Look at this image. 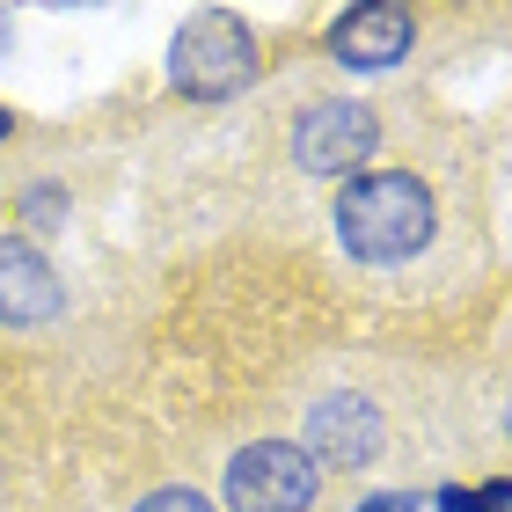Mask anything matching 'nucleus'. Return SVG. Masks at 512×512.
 <instances>
[{"label": "nucleus", "instance_id": "obj_1", "mask_svg": "<svg viewBox=\"0 0 512 512\" xmlns=\"http://www.w3.org/2000/svg\"><path fill=\"white\" fill-rule=\"evenodd\" d=\"M330 235L366 271H403L439 235V198L417 169H359L330 198Z\"/></svg>", "mask_w": 512, "mask_h": 512}, {"label": "nucleus", "instance_id": "obj_2", "mask_svg": "<svg viewBox=\"0 0 512 512\" xmlns=\"http://www.w3.org/2000/svg\"><path fill=\"white\" fill-rule=\"evenodd\" d=\"M264 74V52H256V30L235 8H205L169 37L161 52V81L176 88L183 103H235Z\"/></svg>", "mask_w": 512, "mask_h": 512}, {"label": "nucleus", "instance_id": "obj_3", "mask_svg": "<svg viewBox=\"0 0 512 512\" xmlns=\"http://www.w3.org/2000/svg\"><path fill=\"white\" fill-rule=\"evenodd\" d=\"M220 512H315L322 469L300 454V439H249L220 469Z\"/></svg>", "mask_w": 512, "mask_h": 512}, {"label": "nucleus", "instance_id": "obj_4", "mask_svg": "<svg viewBox=\"0 0 512 512\" xmlns=\"http://www.w3.org/2000/svg\"><path fill=\"white\" fill-rule=\"evenodd\" d=\"M381 154V118L359 96H315L293 118V169L322 183H352Z\"/></svg>", "mask_w": 512, "mask_h": 512}, {"label": "nucleus", "instance_id": "obj_5", "mask_svg": "<svg viewBox=\"0 0 512 512\" xmlns=\"http://www.w3.org/2000/svg\"><path fill=\"white\" fill-rule=\"evenodd\" d=\"M388 447V417L381 403H366L359 388H330L322 403L308 410V432H300V454L315 461L322 476H344V469H374Z\"/></svg>", "mask_w": 512, "mask_h": 512}, {"label": "nucleus", "instance_id": "obj_6", "mask_svg": "<svg viewBox=\"0 0 512 512\" xmlns=\"http://www.w3.org/2000/svg\"><path fill=\"white\" fill-rule=\"evenodd\" d=\"M322 52H330L344 74H395V66L417 52V15L395 8V0H359V8H344L330 22Z\"/></svg>", "mask_w": 512, "mask_h": 512}, {"label": "nucleus", "instance_id": "obj_7", "mask_svg": "<svg viewBox=\"0 0 512 512\" xmlns=\"http://www.w3.org/2000/svg\"><path fill=\"white\" fill-rule=\"evenodd\" d=\"M66 315V278L22 235H0V330H52Z\"/></svg>", "mask_w": 512, "mask_h": 512}, {"label": "nucleus", "instance_id": "obj_8", "mask_svg": "<svg viewBox=\"0 0 512 512\" xmlns=\"http://www.w3.org/2000/svg\"><path fill=\"white\" fill-rule=\"evenodd\" d=\"M66 220H74V191H66L59 176H37V183H22V191H15V227H22V242L59 235Z\"/></svg>", "mask_w": 512, "mask_h": 512}, {"label": "nucleus", "instance_id": "obj_9", "mask_svg": "<svg viewBox=\"0 0 512 512\" xmlns=\"http://www.w3.org/2000/svg\"><path fill=\"white\" fill-rule=\"evenodd\" d=\"M132 512H220L205 491H191V483H161V491H147Z\"/></svg>", "mask_w": 512, "mask_h": 512}, {"label": "nucleus", "instance_id": "obj_10", "mask_svg": "<svg viewBox=\"0 0 512 512\" xmlns=\"http://www.w3.org/2000/svg\"><path fill=\"white\" fill-rule=\"evenodd\" d=\"M344 512H432L425 491H366L359 505H344Z\"/></svg>", "mask_w": 512, "mask_h": 512}, {"label": "nucleus", "instance_id": "obj_11", "mask_svg": "<svg viewBox=\"0 0 512 512\" xmlns=\"http://www.w3.org/2000/svg\"><path fill=\"white\" fill-rule=\"evenodd\" d=\"M469 512H512V476H483L469 491Z\"/></svg>", "mask_w": 512, "mask_h": 512}, {"label": "nucleus", "instance_id": "obj_12", "mask_svg": "<svg viewBox=\"0 0 512 512\" xmlns=\"http://www.w3.org/2000/svg\"><path fill=\"white\" fill-rule=\"evenodd\" d=\"M425 505H432V512H469V483H439Z\"/></svg>", "mask_w": 512, "mask_h": 512}, {"label": "nucleus", "instance_id": "obj_13", "mask_svg": "<svg viewBox=\"0 0 512 512\" xmlns=\"http://www.w3.org/2000/svg\"><path fill=\"white\" fill-rule=\"evenodd\" d=\"M8 44H15V15L0 8V59H8Z\"/></svg>", "mask_w": 512, "mask_h": 512}, {"label": "nucleus", "instance_id": "obj_14", "mask_svg": "<svg viewBox=\"0 0 512 512\" xmlns=\"http://www.w3.org/2000/svg\"><path fill=\"white\" fill-rule=\"evenodd\" d=\"M8 139H15V110L0 103V147H8Z\"/></svg>", "mask_w": 512, "mask_h": 512}]
</instances>
